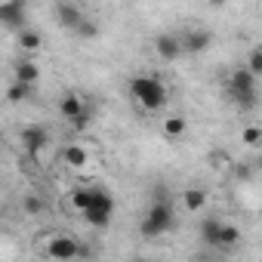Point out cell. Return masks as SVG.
Segmentation results:
<instances>
[{
    "label": "cell",
    "mask_w": 262,
    "mask_h": 262,
    "mask_svg": "<svg viewBox=\"0 0 262 262\" xmlns=\"http://www.w3.org/2000/svg\"><path fill=\"white\" fill-rule=\"evenodd\" d=\"M62 158H65V164L74 167V170H80V167L86 164V151H83L80 145H68V148L62 151Z\"/></svg>",
    "instance_id": "9a60e30c"
},
{
    "label": "cell",
    "mask_w": 262,
    "mask_h": 262,
    "mask_svg": "<svg viewBox=\"0 0 262 262\" xmlns=\"http://www.w3.org/2000/svg\"><path fill=\"white\" fill-rule=\"evenodd\" d=\"M56 19H59V25L62 28H68V31H77L83 22H86V16H83V10L77 7V4H56Z\"/></svg>",
    "instance_id": "9c48e42d"
},
{
    "label": "cell",
    "mask_w": 262,
    "mask_h": 262,
    "mask_svg": "<svg viewBox=\"0 0 262 262\" xmlns=\"http://www.w3.org/2000/svg\"><path fill=\"white\" fill-rule=\"evenodd\" d=\"M136 262H148V259H136Z\"/></svg>",
    "instance_id": "4dcf8cb0"
},
{
    "label": "cell",
    "mask_w": 262,
    "mask_h": 262,
    "mask_svg": "<svg viewBox=\"0 0 262 262\" xmlns=\"http://www.w3.org/2000/svg\"><path fill=\"white\" fill-rule=\"evenodd\" d=\"M68 198H71V204L83 213V210H90V204H93V188H74Z\"/></svg>",
    "instance_id": "ac0fdd59"
},
{
    "label": "cell",
    "mask_w": 262,
    "mask_h": 262,
    "mask_svg": "<svg viewBox=\"0 0 262 262\" xmlns=\"http://www.w3.org/2000/svg\"><path fill=\"white\" fill-rule=\"evenodd\" d=\"M234 170H237V179H250V176H253V167H250V164H237Z\"/></svg>",
    "instance_id": "4316f807"
},
{
    "label": "cell",
    "mask_w": 262,
    "mask_h": 262,
    "mask_svg": "<svg viewBox=\"0 0 262 262\" xmlns=\"http://www.w3.org/2000/svg\"><path fill=\"white\" fill-rule=\"evenodd\" d=\"M111 213H114V198L108 188H93V204L90 210H83V219L93 228H108L111 225Z\"/></svg>",
    "instance_id": "277c9868"
},
{
    "label": "cell",
    "mask_w": 262,
    "mask_h": 262,
    "mask_svg": "<svg viewBox=\"0 0 262 262\" xmlns=\"http://www.w3.org/2000/svg\"><path fill=\"white\" fill-rule=\"evenodd\" d=\"M40 43H43V37H40L34 28H25V31L19 34V47H22V50H40Z\"/></svg>",
    "instance_id": "d6986e66"
},
{
    "label": "cell",
    "mask_w": 262,
    "mask_h": 262,
    "mask_svg": "<svg viewBox=\"0 0 262 262\" xmlns=\"http://www.w3.org/2000/svg\"><path fill=\"white\" fill-rule=\"evenodd\" d=\"M155 53L164 59V62H176L185 50H182V37L179 34H170V31H164V34H158L155 37Z\"/></svg>",
    "instance_id": "52a82bcc"
},
{
    "label": "cell",
    "mask_w": 262,
    "mask_h": 262,
    "mask_svg": "<svg viewBox=\"0 0 262 262\" xmlns=\"http://www.w3.org/2000/svg\"><path fill=\"white\" fill-rule=\"evenodd\" d=\"M210 164H213V167H228V164H231V158H228L225 151L213 148V151H210Z\"/></svg>",
    "instance_id": "d4e9b609"
},
{
    "label": "cell",
    "mask_w": 262,
    "mask_h": 262,
    "mask_svg": "<svg viewBox=\"0 0 262 262\" xmlns=\"http://www.w3.org/2000/svg\"><path fill=\"white\" fill-rule=\"evenodd\" d=\"M22 210H25L28 216H40V213H43V201H40L37 194H25V198H22Z\"/></svg>",
    "instance_id": "44dd1931"
},
{
    "label": "cell",
    "mask_w": 262,
    "mask_h": 262,
    "mask_svg": "<svg viewBox=\"0 0 262 262\" xmlns=\"http://www.w3.org/2000/svg\"><path fill=\"white\" fill-rule=\"evenodd\" d=\"M259 170H262V158H259Z\"/></svg>",
    "instance_id": "f546056e"
},
{
    "label": "cell",
    "mask_w": 262,
    "mask_h": 262,
    "mask_svg": "<svg viewBox=\"0 0 262 262\" xmlns=\"http://www.w3.org/2000/svg\"><path fill=\"white\" fill-rule=\"evenodd\" d=\"M25 16H28V10H25V4H19V0H7V4H0V22H4L10 31H25L28 25H25Z\"/></svg>",
    "instance_id": "8992f818"
},
{
    "label": "cell",
    "mask_w": 262,
    "mask_h": 262,
    "mask_svg": "<svg viewBox=\"0 0 262 262\" xmlns=\"http://www.w3.org/2000/svg\"><path fill=\"white\" fill-rule=\"evenodd\" d=\"M173 228H176V213H173V207L151 201V207H148V213H145V219H142V225H139L142 237L151 241V237H161V234H167V231H173Z\"/></svg>",
    "instance_id": "7a4b0ae2"
},
{
    "label": "cell",
    "mask_w": 262,
    "mask_h": 262,
    "mask_svg": "<svg viewBox=\"0 0 262 262\" xmlns=\"http://www.w3.org/2000/svg\"><path fill=\"white\" fill-rule=\"evenodd\" d=\"M247 71H250V74H262V53H259V50H253V53L247 56Z\"/></svg>",
    "instance_id": "603a6c76"
},
{
    "label": "cell",
    "mask_w": 262,
    "mask_h": 262,
    "mask_svg": "<svg viewBox=\"0 0 262 262\" xmlns=\"http://www.w3.org/2000/svg\"><path fill=\"white\" fill-rule=\"evenodd\" d=\"M210 43H213V34H210L207 28H191V31H185V34H182V50H185V53H191V56L207 53V50H210Z\"/></svg>",
    "instance_id": "30bf717a"
},
{
    "label": "cell",
    "mask_w": 262,
    "mask_h": 262,
    "mask_svg": "<svg viewBox=\"0 0 262 262\" xmlns=\"http://www.w3.org/2000/svg\"><path fill=\"white\" fill-rule=\"evenodd\" d=\"M43 253L50 259H59V262H71V259H80V241L68 237V234H53L43 247Z\"/></svg>",
    "instance_id": "5b68a950"
},
{
    "label": "cell",
    "mask_w": 262,
    "mask_h": 262,
    "mask_svg": "<svg viewBox=\"0 0 262 262\" xmlns=\"http://www.w3.org/2000/svg\"><path fill=\"white\" fill-rule=\"evenodd\" d=\"M222 228H225V222H222L219 216H207V219L201 222V241H204L207 247H219Z\"/></svg>",
    "instance_id": "8fae6325"
},
{
    "label": "cell",
    "mask_w": 262,
    "mask_h": 262,
    "mask_svg": "<svg viewBox=\"0 0 262 262\" xmlns=\"http://www.w3.org/2000/svg\"><path fill=\"white\" fill-rule=\"evenodd\" d=\"M194 262H216V259H207V256H201V259H194Z\"/></svg>",
    "instance_id": "83f0119b"
},
{
    "label": "cell",
    "mask_w": 262,
    "mask_h": 262,
    "mask_svg": "<svg viewBox=\"0 0 262 262\" xmlns=\"http://www.w3.org/2000/svg\"><path fill=\"white\" fill-rule=\"evenodd\" d=\"M228 93H231L234 105L253 108V105H256V74H250L247 65H244V68H234V71L228 74Z\"/></svg>",
    "instance_id": "3957f363"
},
{
    "label": "cell",
    "mask_w": 262,
    "mask_h": 262,
    "mask_svg": "<svg viewBox=\"0 0 262 262\" xmlns=\"http://www.w3.org/2000/svg\"><path fill=\"white\" fill-rule=\"evenodd\" d=\"M256 50H259V53H262V40H259V47H256Z\"/></svg>",
    "instance_id": "f1b7e54d"
},
{
    "label": "cell",
    "mask_w": 262,
    "mask_h": 262,
    "mask_svg": "<svg viewBox=\"0 0 262 262\" xmlns=\"http://www.w3.org/2000/svg\"><path fill=\"white\" fill-rule=\"evenodd\" d=\"M182 201H185L188 210H201V207L207 204V191H204V188H185V191H182Z\"/></svg>",
    "instance_id": "2e32d148"
},
{
    "label": "cell",
    "mask_w": 262,
    "mask_h": 262,
    "mask_svg": "<svg viewBox=\"0 0 262 262\" xmlns=\"http://www.w3.org/2000/svg\"><path fill=\"white\" fill-rule=\"evenodd\" d=\"M241 142H244V145H250V148H253V145H259V142H262V129H259V126H247L244 133H241Z\"/></svg>",
    "instance_id": "7402d4cb"
},
{
    "label": "cell",
    "mask_w": 262,
    "mask_h": 262,
    "mask_svg": "<svg viewBox=\"0 0 262 262\" xmlns=\"http://www.w3.org/2000/svg\"><path fill=\"white\" fill-rule=\"evenodd\" d=\"M59 111H62V117L71 123V120H74V117H80L86 108H83V99H80V96L68 93V96H62V102H59Z\"/></svg>",
    "instance_id": "7c38bea8"
},
{
    "label": "cell",
    "mask_w": 262,
    "mask_h": 262,
    "mask_svg": "<svg viewBox=\"0 0 262 262\" xmlns=\"http://www.w3.org/2000/svg\"><path fill=\"white\" fill-rule=\"evenodd\" d=\"M37 77H40V68H37L34 62H28V59L16 62V83H28V86H34Z\"/></svg>",
    "instance_id": "4fadbf2b"
},
{
    "label": "cell",
    "mask_w": 262,
    "mask_h": 262,
    "mask_svg": "<svg viewBox=\"0 0 262 262\" xmlns=\"http://www.w3.org/2000/svg\"><path fill=\"white\" fill-rule=\"evenodd\" d=\"M185 129H188V120H185L182 114H173V117L164 120V136H167V139H179Z\"/></svg>",
    "instance_id": "5bb4252c"
},
{
    "label": "cell",
    "mask_w": 262,
    "mask_h": 262,
    "mask_svg": "<svg viewBox=\"0 0 262 262\" xmlns=\"http://www.w3.org/2000/svg\"><path fill=\"white\" fill-rule=\"evenodd\" d=\"M90 120H93V111L86 108L80 117H74V120H71V126H74V129H86V126H90Z\"/></svg>",
    "instance_id": "484cf974"
},
{
    "label": "cell",
    "mask_w": 262,
    "mask_h": 262,
    "mask_svg": "<svg viewBox=\"0 0 262 262\" xmlns=\"http://www.w3.org/2000/svg\"><path fill=\"white\" fill-rule=\"evenodd\" d=\"M31 96H34V86H28V83H13V86L7 90V99H10L13 105L25 102V99H31Z\"/></svg>",
    "instance_id": "e0dca14e"
},
{
    "label": "cell",
    "mask_w": 262,
    "mask_h": 262,
    "mask_svg": "<svg viewBox=\"0 0 262 262\" xmlns=\"http://www.w3.org/2000/svg\"><path fill=\"white\" fill-rule=\"evenodd\" d=\"M74 34H77V37H86V40H90V37H96V34H99V25L86 19V22H83V25H80V28H77Z\"/></svg>",
    "instance_id": "cb8c5ba5"
},
{
    "label": "cell",
    "mask_w": 262,
    "mask_h": 262,
    "mask_svg": "<svg viewBox=\"0 0 262 262\" xmlns=\"http://www.w3.org/2000/svg\"><path fill=\"white\" fill-rule=\"evenodd\" d=\"M47 145H50V133H47L43 126H25V129H22V148H25L31 158L40 155Z\"/></svg>",
    "instance_id": "ba28073f"
},
{
    "label": "cell",
    "mask_w": 262,
    "mask_h": 262,
    "mask_svg": "<svg viewBox=\"0 0 262 262\" xmlns=\"http://www.w3.org/2000/svg\"><path fill=\"white\" fill-rule=\"evenodd\" d=\"M129 93H133L136 105L145 108V111H161L167 105V99H170L161 74H139V77H133L129 80Z\"/></svg>",
    "instance_id": "6da1fadb"
},
{
    "label": "cell",
    "mask_w": 262,
    "mask_h": 262,
    "mask_svg": "<svg viewBox=\"0 0 262 262\" xmlns=\"http://www.w3.org/2000/svg\"><path fill=\"white\" fill-rule=\"evenodd\" d=\"M241 244V231L234 228V225H228L225 222V228H222V237H219V247H225V250H234Z\"/></svg>",
    "instance_id": "ffe728a7"
}]
</instances>
